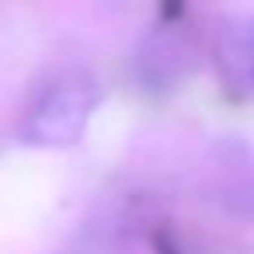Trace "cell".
Here are the masks:
<instances>
[{"label":"cell","mask_w":254,"mask_h":254,"mask_svg":"<svg viewBox=\"0 0 254 254\" xmlns=\"http://www.w3.org/2000/svg\"><path fill=\"white\" fill-rule=\"evenodd\" d=\"M98 105V91L87 77H63L49 84L21 122V139L28 146H73Z\"/></svg>","instance_id":"1"},{"label":"cell","mask_w":254,"mask_h":254,"mask_svg":"<svg viewBox=\"0 0 254 254\" xmlns=\"http://www.w3.org/2000/svg\"><path fill=\"white\" fill-rule=\"evenodd\" d=\"M216 66L233 94L254 98V14L230 18L216 35Z\"/></svg>","instance_id":"3"},{"label":"cell","mask_w":254,"mask_h":254,"mask_svg":"<svg viewBox=\"0 0 254 254\" xmlns=\"http://www.w3.org/2000/svg\"><path fill=\"white\" fill-rule=\"evenodd\" d=\"M195 42L185 28H157L139 46V73L146 87H178L195 70Z\"/></svg>","instance_id":"2"}]
</instances>
